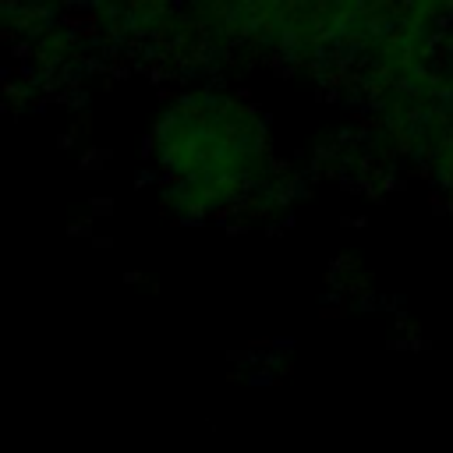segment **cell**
<instances>
[{"label": "cell", "mask_w": 453, "mask_h": 453, "mask_svg": "<svg viewBox=\"0 0 453 453\" xmlns=\"http://www.w3.org/2000/svg\"><path fill=\"white\" fill-rule=\"evenodd\" d=\"M149 149L163 205L195 223L248 212L255 191L280 170L265 113L226 85L173 92L156 113Z\"/></svg>", "instance_id": "1"}]
</instances>
